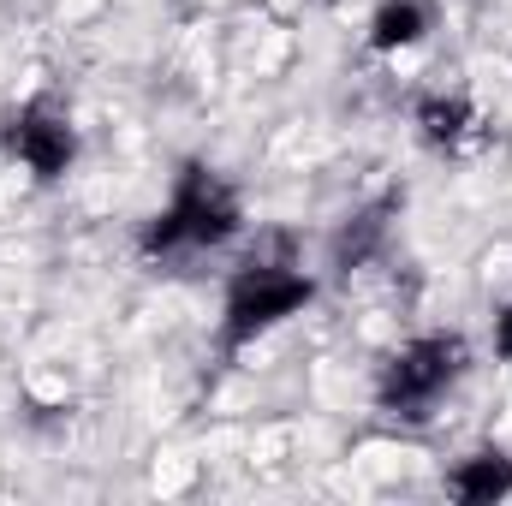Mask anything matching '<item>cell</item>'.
Wrapping results in <instances>:
<instances>
[{
  "instance_id": "1",
  "label": "cell",
  "mask_w": 512,
  "mask_h": 506,
  "mask_svg": "<svg viewBox=\"0 0 512 506\" xmlns=\"http://www.w3.org/2000/svg\"><path fill=\"white\" fill-rule=\"evenodd\" d=\"M245 227V209H239V191L203 167V161H185L167 203L149 215V227L137 233V251L149 262H173V256H203V251H221L233 245Z\"/></svg>"
},
{
  "instance_id": "2",
  "label": "cell",
  "mask_w": 512,
  "mask_h": 506,
  "mask_svg": "<svg viewBox=\"0 0 512 506\" xmlns=\"http://www.w3.org/2000/svg\"><path fill=\"white\" fill-rule=\"evenodd\" d=\"M316 298V280L298 268V256L286 239H274L268 251H251L233 280H227V298H221V352H245L262 334H274L280 322H292L298 310H310Z\"/></svg>"
},
{
  "instance_id": "3",
  "label": "cell",
  "mask_w": 512,
  "mask_h": 506,
  "mask_svg": "<svg viewBox=\"0 0 512 506\" xmlns=\"http://www.w3.org/2000/svg\"><path fill=\"white\" fill-rule=\"evenodd\" d=\"M465 370H471L465 334H417V340H405L382 364L376 405L387 417H399V423H429L435 405L465 381Z\"/></svg>"
},
{
  "instance_id": "4",
  "label": "cell",
  "mask_w": 512,
  "mask_h": 506,
  "mask_svg": "<svg viewBox=\"0 0 512 506\" xmlns=\"http://www.w3.org/2000/svg\"><path fill=\"white\" fill-rule=\"evenodd\" d=\"M0 143H6V155H12L36 185L66 179L72 161H78V126H72L66 114H54L48 102L18 108V114L6 120V131H0Z\"/></svg>"
},
{
  "instance_id": "5",
  "label": "cell",
  "mask_w": 512,
  "mask_h": 506,
  "mask_svg": "<svg viewBox=\"0 0 512 506\" xmlns=\"http://www.w3.org/2000/svg\"><path fill=\"white\" fill-rule=\"evenodd\" d=\"M447 495L465 506H489V501H507L512 495V459L501 447H483V453H471V459H459L453 471H447Z\"/></svg>"
},
{
  "instance_id": "6",
  "label": "cell",
  "mask_w": 512,
  "mask_h": 506,
  "mask_svg": "<svg viewBox=\"0 0 512 506\" xmlns=\"http://www.w3.org/2000/svg\"><path fill=\"white\" fill-rule=\"evenodd\" d=\"M435 30V6L429 0H382L370 12V48L376 54H405Z\"/></svg>"
},
{
  "instance_id": "7",
  "label": "cell",
  "mask_w": 512,
  "mask_h": 506,
  "mask_svg": "<svg viewBox=\"0 0 512 506\" xmlns=\"http://www.w3.org/2000/svg\"><path fill=\"white\" fill-rule=\"evenodd\" d=\"M471 126H477V108L465 96H429V102H417V131H423L429 149H459L471 137Z\"/></svg>"
},
{
  "instance_id": "8",
  "label": "cell",
  "mask_w": 512,
  "mask_h": 506,
  "mask_svg": "<svg viewBox=\"0 0 512 506\" xmlns=\"http://www.w3.org/2000/svg\"><path fill=\"white\" fill-rule=\"evenodd\" d=\"M489 346H495V358H501V364H512V304L495 310V340H489Z\"/></svg>"
}]
</instances>
